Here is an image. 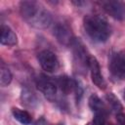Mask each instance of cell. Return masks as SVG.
Wrapping results in <instances>:
<instances>
[{"instance_id":"cell-13","label":"cell","mask_w":125,"mask_h":125,"mask_svg":"<svg viewBox=\"0 0 125 125\" xmlns=\"http://www.w3.org/2000/svg\"><path fill=\"white\" fill-rule=\"evenodd\" d=\"M12 113H13L15 119H17L20 123H21L23 125H28L31 123V115L27 111L20 109V108H13Z\"/></svg>"},{"instance_id":"cell-3","label":"cell","mask_w":125,"mask_h":125,"mask_svg":"<svg viewBox=\"0 0 125 125\" xmlns=\"http://www.w3.org/2000/svg\"><path fill=\"white\" fill-rule=\"evenodd\" d=\"M70 47L72 48L74 63L77 64L78 68L80 70H84L85 68L89 67V60L91 56L88 54L83 42L79 38H74Z\"/></svg>"},{"instance_id":"cell-9","label":"cell","mask_w":125,"mask_h":125,"mask_svg":"<svg viewBox=\"0 0 125 125\" xmlns=\"http://www.w3.org/2000/svg\"><path fill=\"white\" fill-rule=\"evenodd\" d=\"M89 69H90V73H91L92 82L98 88L105 89L106 83H105V80H104V78L102 74L100 63H99L98 60L93 56H91L90 60H89Z\"/></svg>"},{"instance_id":"cell-18","label":"cell","mask_w":125,"mask_h":125,"mask_svg":"<svg viewBox=\"0 0 125 125\" xmlns=\"http://www.w3.org/2000/svg\"><path fill=\"white\" fill-rule=\"evenodd\" d=\"M87 125H96V123H95V122H93V123H88Z\"/></svg>"},{"instance_id":"cell-16","label":"cell","mask_w":125,"mask_h":125,"mask_svg":"<svg viewBox=\"0 0 125 125\" xmlns=\"http://www.w3.org/2000/svg\"><path fill=\"white\" fill-rule=\"evenodd\" d=\"M116 121L118 125H125V113L119 112L116 114Z\"/></svg>"},{"instance_id":"cell-19","label":"cell","mask_w":125,"mask_h":125,"mask_svg":"<svg viewBox=\"0 0 125 125\" xmlns=\"http://www.w3.org/2000/svg\"><path fill=\"white\" fill-rule=\"evenodd\" d=\"M123 98H124V100H125V91H124V94H123Z\"/></svg>"},{"instance_id":"cell-1","label":"cell","mask_w":125,"mask_h":125,"mask_svg":"<svg viewBox=\"0 0 125 125\" xmlns=\"http://www.w3.org/2000/svg\"><path fill=\"white\" fill-rule=\"evenodd\" d=\"M20 13L22 19L32 27L43 29L52 23L51 13L39 2L23 0L20 3Z\"/></svg>"},{"instance_id":"cell-10","label":"cell","mask_w":125,"mask_h":125,"mask_svg":"<svg viewBox=\"0 0 125 125\" xmlns=\"http://www.w3.org/2000/svg\"><path fill=\"white\" fill-rule=\"evenodd\" d=\"M89 106L92 111L95 113V117H104L106 118L107 115V107L104 104V102L96 95L92 94L89 98Z\"/></svg>"},{"instance_id":"cell-8","label":"cell","mask_w":125,"mask_h":125,"mask_svg":"<svg viewBox=\"0 0 125 125\" xmlns=\"http://www.w3.org/2000/svg\"><path fill=\"white\" fill-rule=\"evenodd\" d=\"M53 33L57 38L58 42L63 46H70L74 37L72 35L71 29L69 26L62 22H58L55 24L53 28Z\"/></svg>"},{"instance_id":"cell-7","label":"cell","mask_w":125,"mask_h":125,"mask_svg":"<svg viewBox=\"0 0 125 125\" xmlns=\"http://www.w3.org/2000/svg\"><path fill=\"white\" fill-rule=\"evenodd\" d=\"M41 67L47 72H55L60 67V62L55 53L50 50H43L37 56Z\"/></svg>"},{"instance_id":"cell-5","label":"cell","mask_w":125,"mask_h":125,"mask_svg":"<svg viewBox=\"0 0 125 125\" xmlns=\"http://www.w3.org/2000/svg\"><path fill=\"white\" fill-rule=\"evenodd\" d=\"M108 67L115 79H125V55L122 53H113L110 56Z\"/></svg>"},{"instance_id":"cell-17","label":"cell","mask_w":125,"mask_h":125,"mask_svg":"<svg viewBox=\"0 0 125 125\" xmlns=\"http://www.w3.org/2000/svg\"><path fill=\"white\" fill-rule=\"evenodd\" d=\"M94 122L96 123V125H111L106 121V118H104V117H95Z\"/></svg>"},{"instance_id":"cell-4","label":"cell","mask_w":125,"mask_h":125,"mask_svg":"<svg viewBox=\"0 0 125 125\" xmlns=\"http://www.w3.org/2000/svg\"><path fill=\"white\" fill-rule=\"evenodd\" d=\"M36 86L38 90L42 94H44V96L47 99L49 100L55 99L58 91V85L54 79H52L51 77L45 74H40L36 78Z\"/></svg>"},{"instance_id":"cell-12","label":"cell","mask_w":125,"mask_h":125,"mask_svg":"<svg viewBox=\"0 0 125 125\" xmlns=\"http://www.w3.org/2000/svg\"><path fill=\"white\" fill-rule=\"evenodd\" d=\"M21 99L22 104L26 106H29V107H33V106L37 105V104H38L37 97L35 96V94L32 91H30L28 89L22 90L21 95Z\"/></svg>"},{"instance_id":"cell-14","label":"cell","mask_w":125,"mask_h":125,"mask_svg":"<svg viewBox=\"0 0 125 125\" xmlns=\"http://www.w3.org/2000/svg\"><path fill=\"white\" fill-rule=\"evenodd\" d=\"M12 78H13V76H12L11 70L2 62L1 64H0V85L2 87L8 86L11 83Z\"/></svg>"},{"instance_id":"cell-6","label":"cell","mask_w":125,"mask_h":125,"mask_svg":"<svg viewBox=\"0 0 125 125\" xmlns=\"http://www.w3.org/2000/svg\"><path fill=\"white\" fill-rule=\"evenodd\" d=\"M102 7L104 12L117 21H125V3L119 0L102 1Z\"/></svg>"},{"instance_id":"cell-2","label":"cell","mask_w":125,"mask_h":125,"mask_svg":"<svg viewBox=\"0 0 125 125\" xmlns=\"http://www.w3.org/2000/svg\"><path fill=\"white\" fill-rule=\"evenodd\" d=\"M83 26L87 35L95 42H105L111 33L110 26L105 19L98 15H87L83 20Z\"/></svg>"},{"instance_id":"cell-11","label":"cell","mask_w":125,"mask_h":125,"mask_svg":"<svg viewBox=\"0 0 125 125\" xmlns=\"http://www.w3.org/2000/svg\"><path fill=\"white\" fill-rule=\"evenodd\" d=\"M0 42L2 45H6V46H14L18 43V37L16 33L8 25L5 24L1 25Z\"/></svg>"},{"instance_id":"cell-15","label":"cell","mask_w":125,"mask_h":125,"mask_svg":"<svg viewBox=\"0 0 125 125\" xmlns=\"http://www.w3.org/2000/svg\"><path fill=\"white\" fill-rule=\"evenodd\" d=\"M105 99H106V102L108 103V105L110 106V108L116 112V113H119L121 112L122 110V104H120L119 100L112 94V93H109L105 96Z\"/></svg>"}]
</instances>
